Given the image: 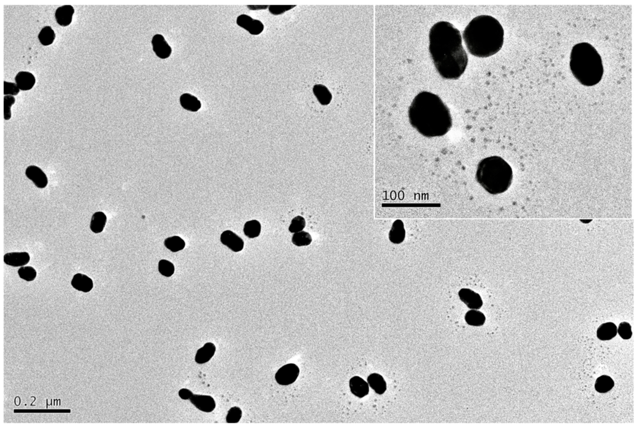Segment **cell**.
<instances>
[{"label":"cell","mask_w":637,"mask_h":428,"mask_svg":"<svg viewBox=\"0 0 637 428\" xmlns=\"http://www.w3.org/2000/svg\"><path fill=\"white\" fill-rule=\"evenodd\" d=\"M429 39L430 56L439 75L445 79H459L469 61L459 30L449 22H439L430 29Z\"/></svg>","instance_id":"obj_1"},{"label":"cell","mask_w":637,"mask_h":428,"mask_svg":"<svg viewBox=\"0 0 637 428\" xmlns=\"http://www.w3.org/2000/svg\"><path fill=\"white\" fill-rule=\"evenodd\" d=\"M409 123L427 138L443 137L452 128L449 108L438 95L422 92L414 98L408 110Z\"/></svg>","instance_id":"obj_2"},{"label":"cell","mask_w":637,"mask_h":428,"mask_svg":"<svg viewBox=\"0 0 637 428\" xmlns=\"http://www.w3.org/2000/svg\"><path fill=\"white\" fill-rule=\"evenodd\" d=\"M467 49L475 57H489L500 51L504 43V30L500 22L489 15H480L469 23L463 31Z\"/></svg>","instance_id":"obj_3"},{"label":"cell","mask_w":637,"mask_h":428,"mask_svg":"<svg viewBox=\"0 0 637 428\" xmlns=\"http://www.w3.org/2000/svg\"><path fill=\"white\" fill-rule=\"evenodd\" d=\"M570 70L576 80L587 87L599 84L604 71L601 55L588 43H578L572 48Z\"/></svg>","instance_id":"obj_4"},{"label":"cell","mask_w":637,"mask_h":428,"mask_svg":"<svg viewBox=\"0 0 637 428\" xmlns=\"http://www.w3.org/2000/svg\"><path fill=\"white\" fill-rule=\"evenodd\" d=\"M513 171L509 163L500 156H491L480 161L475 179L487 192L502 194L509 190L513 181Z\"/></svg>","instance_id":"obj_5"},{"label":"cell","mask_w":637,"mask_h":428,"mask_svg":"<svg viewBox=\"0 0 637 428\" xmlns=\"http://www.w3.org/2000/svg\"><path fill=\"white\" fill-rule=\"evenodd\" d=\"M300 374V369L294 363L283 366L275 375L276 381L282 385H289L293 383Z\"/></svg>","instance_id":"obj_6"},{"label":"cell","mask_w":637,"mask_h":428,"mask_svg":"<svg viewBox=\"0 0 637 428\" xmlns=\"http://www.w3.org/2000/svg\"><path fill=\"white\" fill-rule=\"evenodd\" d=\"M236 24L247 30L252 35H259L264 30V25L260 21L253 19L246 15L239 16L236 19Z\"/></svg>","instance_id":"obj_7"},{"label":"cell","mask_w":637,"mask_h":428,"mask_svg":"<svg viewBox=\"0 0 637 428\" xmlns=\"http://www.w3.org/2000/svg\"><path fill=\"white\" fill-rule=\"evenodd\" d=\"M460 300L466 304L469 309L477 310L483 305L481 297L470 289L463 288L459 291Z\"/></svg>","instance_id":"obj_8"},{"label":"cell","mask_w":637,"mask_h":428,"mask_svg":"<svg viewBox=\"0 0 637 428\" xmlns=\"http://www.w3.org/2000/svg\"><path fill=\"white\" fill-rule=\"evenodd\" d=\"M153 51L159 58L165 59L171 55L172 48L162 34H156L151 40Z\"/></svg>","instance_id":"obj_9"},{"label":"cell","mask_w":637,"mask_h":428,"mask_svg":"<svg viewBox=\"0 0 637 428\" xmlns=\"http://www.w3.org/2000/svg\"><path fill=\"white\" fill-rule=\"evenodd\" d=\"M25 174L27 178L33 181L37 188L43 189L47 187L48 184L47 177L40 167L34 165L29 166L26 168Z\"/></svg>","instance_id":"obj_10"},{"label":"cell","mask_w":637,"mask_h":428,"mask_svg":"<svg viewBox=\"0 0 637 428\" xmlns=\"http://www.w3.org/2000/svg\"><path fill=\"white\" fill-rule=\"evenodd\" d=\"M220 241L223 245L227 246L234 252H240L244 247L242 239L231 231L223 232L220 236Z\"/></svg>","instance_id":"obj_11"},{"label":"cell","mask_w":637,"mask_h":428,"mask_svg":"<svg viewBox=\"0 0 637 428\" xmlns=\"http://www.w3.org/2000/svg\"><path fill=\"white\" fill-rule=\"evenodd\" d=\"M189 400L197 409L206 413H211L215 408V400L211 396L193 395Z\"/></svg>","instance_id":"obj_12"},{"label":"cell","mask_w":637,"mask_h":428,"mask_svg":"<svg viewBox=\"0 0 637 428\" xmlns=\"http://www.w3.org/2000/svg\"><path fill=\"white\" fill-rule=\"evenodd\" d=\"M29 261L30 255L27 252L8 253L4 256V263L14 267L24 266Z\"/></svg>","instance_id":"obj_13"},{"label":"cell","mask_w":637,"mask_h":428,"mask_svg":"<svg viewBox=\"0 0 637 428\" xmlns=\"http://www.w3.org/2000/svg\"><path fill=\"white\" fill-rule=\"evenodd\" d=\"M349 386H350L351 392L360 399L369 394V383L359 377H353L349 381Z\"/></svg>","instance_id":"obj_14"},{"label":"cell","mask_w":637,"mask_h":428,"mask_svg":"<svg viewBox=\"0 0 637 428\" xmlns=\"http://www.w3.org/2000/svg\"><path fill=\"white\" fill-rule=\"evenodd\" d=\"M74 8L71 5L59 7L55 13V18L60 26H68L72 23Z\"/></svg>","instance_id":"obj_15"},{"label":"cell","mask_w":637,"mask_h":428,"mask_svg":"<svg viewBox=\"0 0 637 428\" xmlns=\"http://www.w3.org/2000/svg\"><path fill=\"white\" fill-rule=\"evenodd\" d=\"M71 285L73 288L84 293H89L94 287L93 280L81 273H77L73 276Z\"/></svg>","instance_id":"obj_16"},{"label":"cell","mask_w":637,"mask_h":428,"mask_svg":"<svg viewBox=\"0 0 637 428\" xmlns=\"http://www.w3.org/2000/svg\"><path fill=\"white\" fill-rule=\"evenodd\" d=\"M406 231L401 220H395L389 232V240L394 244H400L405 239Z\"/></svg>","instance_id":"obj_17"},{"label":"cell","mask_w":637,"mask_h":428,"mask_svg":"<svg viewBox=\"0 0 637 428\" xmlns=\"http://www.w3.org/2000/svg\"><path fill=\"white\" fill-rule=\"evenodd\" d=\"M15 82L21 91H27L33 88L36 79L33 73L22 71L16 75Z\"/></svg>","instance_id":"obj_18"},{"label":"cell","mask_w":637,"mask_h":428,"mask_svg":"<svg viewBox=\"0 0 637 428\" xmlns=\"http://www.w3.org/2000/svg\"><path fill=\"white\" fill-rule=\"evenodd\" d=\"M215 351L216 347L213 343H206L202 348L197 351L195 357V362L199 364H203L209 362L214 356Z\"/></svg>","instance_id":"obj_19"},{"label":"cell","mask_w":637,"mask_h":428,"mask_svg":"<svg viewBox=\"0 0 637 428\" xmlns=\"http://www.w3.org/2000/svg\"><path fill=\"white\" fill-rule=\"evenodd\" d=\"M181 107L188 111L196 112L201 108V102L198 98L190 94H183L180 96Z\"/></svg>","instance_id":"obj_20"},{"label":"cell","mask_w":637,"mask_h":428,"mask_svg":"<svg viewBox=\"0 0 637 428\" xmlns=\"http://www.w3.org/2000/svg\"><path fill=\"white\" fill-rule=\"evenodd\" d=\"M617 333V326L613 323L602 324L597 331V338L601 340H611L615 337Z\"/></svg>","instance_id":"obj_21"},{"label":"cell","mask_w":637,"mask_h":428,"mask_svg":"<svg viewBox=\"0 0 637 428\" xmlns=\"http://www.w3.org/2000/svg\"><path fill=\"white\" fill-rule=\"evenodd\" d=\"M367 382L370 387L377 394L382 395L386 390V383L383 377L378 374H372L367 378Z\"/></svg>","instance_id":"obj_22"},{"label":"cell","mask_w":637,"mask_h":428,"mask_svg":"<svg viewBox=\"0 0 637 428\" xmlns=\"http://www.w3.org/2000/svg\"><path fill=\"white\" fill-rule=\"evenodd\" d=\"M107 220V216L103 212H96L94 213L90 224L91 231L95 234L101 233L104 229Z\"/></svg>","instance_id":"obj_23"},{"label":"cell","mask_w":637,"mask_h":428,"mask_svg":"<svg viewBox=\"0 0 637 428\" xmlns=\"http://www.w3.org/2000/svg\"><path fill=\"white\" fill-rule=\"evenodd\" d=\"M314 95L316 96L317 100L323 105H328L332 99V94L329 91L328 87L324 85L317 84L313 87Z\"/></svg>","instance_id":"obj_24"},{"label":"cell","mask_w":637,"mask_h":428,"mask_svg":"<svg viewBox=\"0 0 637 428\" xmlns=\"http://www.w3.org/2000/svg\"><path fill=\"white\" fill-rule=\"evenodd\" d=\"M466 323L472 326H482L484 325L485 320V315L479 310L472 309L469 310L465 316Z\"/></svg>","instance_id":"obj_25"},{"label":"cell","mask_w":637,"mask_h":428,"mask_svg":"<svg viewBox=\"0 0 637 428\" xmlns=\"http://www.w3.org/2000/svg\"><path fill=\"white\" fill-rule=\"evenodd\" d=\"M261 225L259 221L252 220L245 223L243 232L246 236L250 238H257L261 233Z\"/></svg>","instance_id":"obj_26"},{"label":"cell","mask_w":637,"mask_h":428,"mask_svg":"<svg viewBox=\"0 0 637 428\" xmlns=\"http://www.w3.org/2000/svg\"><path fill=\"white\" fill-rule=\"evenodd\" d=\"M614 386V381L611 377L602 376L596 380L595 388L597 392L602 393H607L611 390Z\"/></svg>","instance_id":"obj_27"},{"label":"cell","mask_w":637,"mask_h":428,"mask_svg":"<svg viewBox=\"0 0 637 428\" xmlns=\"http://www.w3.org/2000/svg\"><path fill=\"white\" fill-rule=\"evenodd\" d=\"M165 245L167 249L171 250V252H177L185 248L186 243L185 240L179 238V237L173 236L165 239Z\"/></svg>","instance_id":"obj_28"},{"label":"cell","mask_w":637,"mask_h":428,"mask_svg":"<svg viewBox=\"0 0 637 428\" xmlns=\"http://www.w3.org/2000/svg\"><path fill=\"white\" fill-rule=\"evenodd\" d=\"M56 38L54 30L50 26L44 27L38 35L40 43L44 46L52 45Z\"/></svg>","instance_id":"obj_29"},{"label":"cell","mask_w":637,"mask_h":428,"mask_svg":"<svg viewBox=\"0 0 637 428\" xmlns=\"http://www.w3.org/2000/svg\"><path fill=\"white\" fill-rule=\"evenodd\" d=\"M292 242L297 247L309 245L312 242L311 236L307 232L301 231L294 234Z\"/></svg>","instance_id":"obj_30"},{"label":"cell","mask_w":637,"mask_h":428,"mask_svg":"<svg viewBox=\"0 0 637 428\" xmlns=\"http://www.w3.org/2000/svg\"><path fill=\"white\" fill-rule=\"evenodd\" d=\"M19 277L26 282H33L36 279L37 272L31 266H22L18 271Z\"/></svg>","instance_id":"obj_31"},{"label":"cell","mask_w":637,"mask_h":428,"mask_svg":"<svg viewBox=\"0 0 637 428\" xmlns=\"http://www.w3.org/2000/svg\"><path fill=\"white\" fill-rule=\"evenodd\" d=\"M158 270L162 275L165 277H170L174 273V266L171 262L166 260H162L159 262Z\"/></svg>","instance_id":"obj_32"},{"label":"cell","mask_w":637,"mask_h":428,"mask_svg":"<svg viewBox=\"0 0 637 428\" xmlns=\"http://www.w3.org/2000/svg\"><path fill=\"white\" fill-rule=\"evenodd\" d=\"M306 227V220L302 216H296L291 221L290 225L289 227V231L291 233H297L301 232Z\"/></svg>","instance_id":"obj_33"},{"label":"cell","mask_w":637,"mask_h":428,"mask_svg":"<svg viewBox=\"0 0 637 428\" xmlns=\"http://www.w3.org/2000/svg\"><path fill=\"white\" fill-rule=\"evenodd\" d=\"M242 416V411L237 406L232 407L229 409L226 417V422L228 423H237L240 422Z\"/></svg>","instance_id":"obj_34"},{"label":"cell","mask_w":637,"mask_h":428,"mask_svg":"<svg viewBox=\"0 0 637 428\" xmlns=\"http://www.w3.org/2000/svg\"><path fill=\"white\" fill-rule=\"evenodd\" d=\"M15 98L12 95H5L4 97V118L9 120L11 118V107L15 104Z\"/></svg>","instance_id":"obj_35"},{"label":"cell","mask_w":637,"mask_h":428,"mask_svg":"<svg viewBox=\"0 0 637 428\" xmlns=\"http://www.w3.org/2000/svg\"><path fill=\"white\" fill-rule=\"evenodd\" d=\"M618 333L622 339L625 340L631 339L632 335L631 326L626 322H623L618 326Z\"/></svg>","instance_id":"obj_36"},{"label":"cell","mask_w":637,"mask_h":428,"mask_svg":"<svg viewBox=\"0 0 637 428\" xmlns=\"http://www.w3.org/2000/svg\"><path fill=\"white\" fill-rule=\"evenodd\" d=\"M20 89L18 87L17 84L12 82H4V95H17L20 93Z\"/></svg>","instance_id":"obj_37"},{"label":"cell","mask_w":637,"mask_h":428,"mask_svg":"<svg viewBox=\"0 0 637 428\" xmlns=\"http://www.w3.org/2000/svg\"><path fill=\"white\" fill-rule=\"evenodd\" d=\"M296 5H271L269 6V11L274 15H280L286 11L291 10Z\"/></svg>","instance_id":"obj_38"},{"label":"cell","mask_w":637,"mask_h":428,"mask_svg":"<svg viewBox=\"0 0 637 428\" xmlns=\"http://www.w3.org/2000/svg\"><path fill=\"white\" fill-rule=\"evenodd\" d=\"M193 393L191 391L188 390V389H181L179 392V397H180L181 399L183 400H189L190 398L191 397Z\"/></svg>","instance_id":"obj_39"},{"label":"cell","mask_w":637,"mask_h":428,"mask_svg":"<svg viewBox=\"0 0 637 428\" xmlns=\"http://www.w3.org/2000/svg\"><path fill=\"white\" fill-rule=\"evenodd\" d=\"M247 7L250 10L253 11L265 10L269 8L268 5H248Z\"/></svg>","instance_id":"obj_40"}]
</instances>
